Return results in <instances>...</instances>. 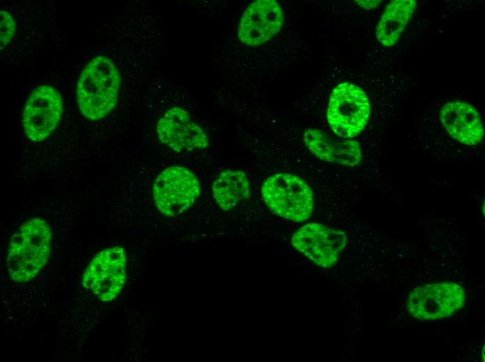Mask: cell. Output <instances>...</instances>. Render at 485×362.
Returning <instances> with one entry per match:
<instances>
[{
  "instance_id": "obj_1",
  "label": "cell",
  "mask_w": 485,
  "mask_h": 362,
  "mask_svg": "<svg viewBox=\"0 0 485 362\" xmlns=\"http://www.w3.org/2000/svg\"><path fill=\"white\" fill-rule=\"evenodd\" d=\"M52 237L49 224L41 218L23 223L11 237L7 251L6 267L13 281L25 283L40 272L49 259Z\"/></svg>"
},
{
  "instance_id": "obj_2",
  "label": "cell",
  "mask_w": 485,
  "mask_h": 362,
  "mask_svg": "<svg viewBox=\"0 0 485 362\" xmlns=\"http://www.w3.org/2000/svg\"><path fill=\"white\" fill-rule=\"evenodd\" d=\"M120 86V73L108 57L91 61L77 84V102L82 115L91 120L105 117L117 103Z\"/></svg>"
},
{
  "instance_id": "obj_3",
  "label": "cell",
  "mask_w": 485,
  "mask_h": 362,
  "mask_svg": "<svg viewBox=\"0 0 485 362\" xmlns=\"http://www.w3.org/2000/svg\"><path fill=\"white\" fill-rule=\"evenodd\" d=\"M261 191L269 209L284 219L301 222L313 212L312 191L307 183L296 175L288 173L272 175L263 182Z\"/></svg>"
},
{
  "instance_id": "obj_4",
  "label": "cell",
  "mask_w": 485,
  "mask_h": 362,
  "mask_svg": "<svg viewBox=\"0 0 485 362\" xmlns=\"http://www.w3.org/2000/svg\"><path fill=\"white\" fill-rule=\"evenodd\" d=\"M371 113L368 96L357 86L344 82L332 90L327 120L332 130L343 139H352L365 127Z\"/></svg>"
},
{
  "instance_id": "obj_5",
  "label": "cell",
  "mask_w": 485,
  "mask_h": 362,
  "mask_svg": "<svg viewBox=\"0 0 485 362\" xmlns=\"http://www.w3.org/2000/svg\"><path fill=\"white\" fill-rule=\"evenodd\" d=\"M152 193L159 211L166 216L174 217L184 212L194 203L200 194V184L188 168L172 166L157 176Z\"/></svg>"
},
{
  "instance_id": "obj_6",
  "label": "cell",
  "mask_w": 485,
  "mask_h": 362,
  "mask_svg": "<svg viewBox=\"0 0 485 362\" xmlns=\"http://www.w3.org/2000/svg\"><path fill=\"white\" fill-rule=\"evenodd\" d=\"M465 301L464 289L457 283L447 281L415 288L408 296L406 307L417 319L435 320L452 315Z\"/></svg>"
},
{
  "instance_id": "obj_7",
  "label": "cell",
  "mask_w": 485,
  "mask_h": 362,
  "mask_svg": "<svg viewBox=\"0 0 485 362\" xmlns=\"http://www.w3.org/2000/svg\"><path fill=\"white\" fill-rule=\"evenodd\" d=\"M126 262V255L122 247L114 246L101 251L87 266L82 278L83 285L103 302L113 300L125 282Z\"/></svg>"
},
{
  "instance_id": "obj_8",
  "label": "cell",
  "mask_w": 485,
  "mask_h": 362,
  "mask_svg": "<svg viewBox=\"0 0 485 362\" xmlns=\"http://www.w3.org/2000/svg\"><path fill=\"white\" fill-rule=\"evenodd\" d=\"M63 100L57 90L47 85L36 88L24 107L22 123L26 136L40 142L58 126L63 113Z\"/></svg>"
},
{
  "instance_id": "obj_9",
  "label": "cell",
  "mask_w": 485,
  "mask_h": 362,
  "mask_svg": "<svg viewBox=\"0 0 485 362\" xmlns=\"http://www.w3.org/2000/svg\"><path fill=\"white\" fill-rule=\"evenodd\" d=\"M345 233L321 223H309L292 236L293 246L318 266L330 268L338 261L346 245Z\"/></svg>"
},
{
  "instance_id": "obj_10",
  "label": "cell",
  "mask_w": 485,
  "mask_h": 362,
  "mask_svg": "<svg viewBox=\"0 0 485 362\" xmlns=\"http://www.w3.org/2000/svg\"><path fill=\"white\" fill-rule=\"evenodd\" d=\"M156 131L161 143L176 152L203 149L209 145L203 130L180 107L167 110L158 120Z\"/></svg>"
},
{
  "instance_id": "obj_11",
  "label": "cell",
  "mask_w": 485,
  "mask_h": 362,
  "mask_svg": "<svg viewBox=\"0 0 485 362\" xmlns=\"http://www.w3.org/2000/svg\"><path fill=\"white\" fill-rule=\"evenodd\" d=\"M284 24V13L275 0H258L244 11L239 23L240 40L249 46L265 43L275 36Z\"/></svg>"
},
{
  "instance_id": "obj_12",
  "label": "cell",
  "mask_w": 485,
  "mask_h": 362,
  "mask_svg": "<svg viewBox=\"0 0 485 362\" xmlns=\"http://www.w3.org/2000/svg\"><path fill=\"white\" fill-rule=\"evenodd\" d=\"M440 119L452 137L462 143L476 145L484 137V129L479 113L464 101L446 103L440 110Z\"/></svg>"
},
{
  "instance_id": "obj_13",
  "label": "cell",
  "mask_w": 485,
  "mask_h": 362,
  "mask_svg": "<svg viewBox=\"0 0 485 362\" xmlns=\"http://www.w3.org/2000/svg\"><path fill=\"white\" fill-rule=\"evenodd\" d=\"M303 140L308 149L321 160L355 166L362 159L359 143L355 139H338L317 129H308Z\"/></svg>"
},
{
  "instance_id": "obj_14",
  "label": "cell",
  "mask_w": 485,
  "mask_h": 362,
  "mask_svg": "<svg viewBox=\"0 0 485 362\" xmlns=\"http://www.w3.org/2000/svg\"><path fill=\"white\" fill-rule=\"evenodd\" d=\"M415 0L392 1L385 8L376 29L378 42L384 47L397 43L416 8Z\"/></svg>"
},
{
  "instance_id": "obj_15",
  "label": "cell",
  "mask_w": 485,
  "mask_h": 362,
  "mask_svg": "<svg viewBox=\"0 0 485 362\" xmlns=\"http://www.w3.org/2000/svg\"><path fill=\"white\" fill-rule=\"evenodd\" d=\"M213 197L223 210H229L249 198L250 186L246 174L240 170L222 171L213 184Z\"/></svg>"
},
{
  "instance_id": "obj_16",
  "label": "cell",
  "mask_w": 485,
  "mask_h": 362,
  "mask_svg": "<svg viewBox=\"0 0 485 362\" xmlns=\"http://www.w3.org/2000/svg\"><path fill=\"white\" fill-rule=\"evenodd\" d=\"M0 49L6 47L13 37L15 23L13 17L6 10H0Z\"/></svg>"
},
{
  "instance_id": "obj_17",
  "label": "cell",
  "mask_w": 485,
  "mask_h": 362,
  "mask_svg": "<svg viewBox=\"0 0 485 362\" xmlns=\"http://www.w3.org/2000/svg\"><path fill=\"white\" fill-rule=\"evenodd\" d=\"M356 2L364 9H373L378 6L381 1H356Z\"/></svg>"
}]
</instances>
